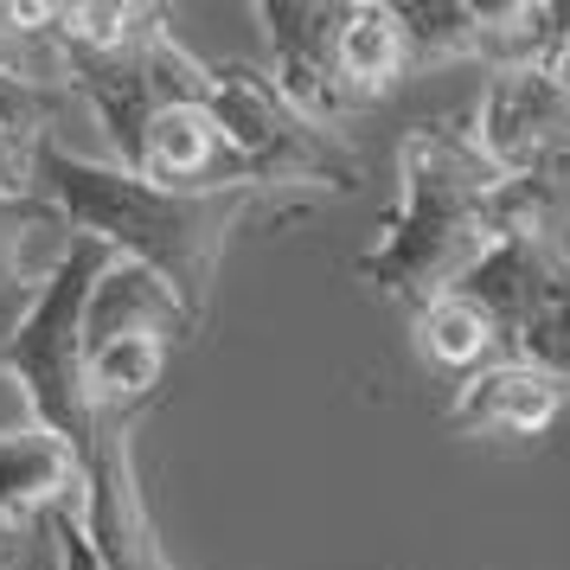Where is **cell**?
Instances as JSON below:
<instances>
[{"label": "cell", "mask_w": 570, "mask_h": 570, "mask_svg": "<svg viewBox=\"0 0 570 570\" xmlns=\"http://www.w3.org/2000/svg\"><path fill=\"white\" fill-rule=\"evenodd\" d=\"M551 244H558V257L570 263V232H558V237H551Z\"/></svg>", "instance_id": "22"}, {"label": "cell", "mask_w": 570, "mask_h": 570, "mask_svg": "<svg viewBox=\"0 0 570 570\" xmlns=\"http://www.w3.org/2000/svg\"><path fill=\"white\" fill-rule=\"evenodd\" d=\"M468 135L513 180V174H532L539 160L570 148V104L532 65L525 71H493V83L481 90V104L468 116Z\"/></svg>", "instance_id": "10"}, {"label": "cell", "mask_w": 570, "mask_h": 570, "mask_svg": "<svg viewBox=\"0 0 570 570\" xmlns=\"http://www.w3.org/2000/svg\"><path fill=\"white\" fill-rule=\"evenodd\" d=\"M65 500H83L78 455L46 430H7L0 436V570H20L32 525Z\"/></svg>", "instance_id": "11"}, {"label": "cell", "mask_w": 570, "mask_h": 570, "mask_svg": "<svg viewBox=\"0 0 570 570\" xmlns=\"http://www.w3.org/2000/svg\"><path fill=\"white\" fill-rule=\"evenodd\" d=\"M116 334H155V340H193V321L180 314V302L167 295V288L141 269V263H109L97 288H90V302H83V353L90 346H104Z\"/></svg>", "instance_id": "14"}, {"label": "cell", "mask_w": 570, "mask_h": 570, "mask_svg": "<svg viewBox=\"0 0 570 570\" xmlns=\"http://www.w3.org/2000/svg\"><path fill=\"white\" fill-rule=\"evenodd\" d=\"M71 90H39V83L0 78V193H32V155L65 109Z\"/></svg>", "instance_id": "18"}, {"label": "cell", "mask_w": 570, "mask_h": 570, "mask_svg": "<svg viewBox=\"0 0 570 570\" xmlns=\"http://www.w3.org/2000/svg\"><path fill=\"white\" fill-rule=\"evenodd\" d=\"M46 532H52V558H58V570H109L104 558H97V544H90V532H83L78 500H65V507H52V513H46Z\"/></svg>", "instance_id": "20"}, {"label": "cell", "mask_w": 570, "mask_h": 570, "mask_svg": "<svg viewBox=\"0 0 570 570\" xmlns=\"http://www.w3.org/2000/svg\"><path fill=\"white\" fill-rule=\"evenodd\" d=\"M411 65H488L525 71L544 52V0H404L397 7Z\"/></svg>", "instance_id": "7"}, {"label": "cell", "mask_w": 570, "mask_h": 570, "mask_svg": "<svg viewBox=\"0 0 570 570\" xmlns=\"http://www.w3.org/2000/svg\"><path fill=\"white\" fill-rule=\"evenodd\" d=\"M78 513L109 570H174V558L155 539L148 500H141V474H135V455H129V416L122 411H97V449L83 462Z\"/></svg>", "instance_id": "8"}, {"label": "cell", "mask_w": 570, "mask_h": 570, "mask_svg": "<svg viewBox=\"0 0 570 570\" xmlns=\"http://www.w3.org/2000/svg\"><path fill=\"white\" fill-rule=\"evenodd\" d=\"M71 225L46 193H0V288L39 295L58 257L71 250Z\"/></svg>", "instance_id": "15"}, {"label": "cell", "mask_w": 570, "mask_h": 570, "mask_svg": "<svg viewBox=\"0 0 570 570\" xmlns=\"http://www.w3.org/2000/svg\"><path fill=\"white\" fill-rule=\"evenodd\" d=\"M0 78L39 83V90H71L65 58H58V46L46 39L32 0H0Z\"/></svg>", "instance_id": "19"}, {"label": "cell", "mask_w": 570, "mask_h": 570, "mask_svg": "<svg viewBox=\"0 0 570 570\" xmlns=\"http://www.w3.org/2000/svg\"><path fill=\"white\" fill-rule=\"evenodd\" d=\"M257 20L269 32V83L288 97V109H302L321 129H340L353 116L334 78L340 0H263Z\"/></svg>", "instance_id": "9"}, {"label": "cell", "mask_w": 570, "mask_h": 570, "mask_svg": "<svg viewBox=\"0 0 570 570\" xmlns=\"http://www.w3.org/2000/svg\"><path fill=\"white\" fill-rule=\"evenodd\" d=\"M500 334V353L570 391V263L551 237H507L462 283Z\"/></svg>", "instance_id": "6"}, {"label": "cell", "mask_w": 570, "mask_h": 570, "mask_svg": "<svg viewBox=\"0 0 570 570\" xmlns=\"http://www.w3.org/2000/svg\"><path fill=\"white\" fill-rule=\"evenodd\" d=\"M416 353L442 372H481L488 353H500V334L481 314V302H468L455 288V295H436L416 308Z\"/></svg>", "instance_id": "16"}, {"label": "cell", "mask_w": 570, "mask_h": 570, "mask_svg": "<svg viewBox=\"0 0 570 570\" xmlns=\"http://www.w3.org/2000/svg\"><path fill=\"white\" fill-rule=\"evenodd\" d=\"M27 308H32V295H20V288H0V346L13 340V327L27 321Z\"/></svg>", "instance_id": "21"}, {"label": "cell", "mask_w": 570, "mask_h": 570, "mask_svg": "<svg viewBox=\"0 0 570 570\" xmlns=\"http://www.w3.org/2000/svg\"><path fill=\"white\" fill-rule=\"evenodd\" d=\"M32 193H46L78 237H97L109 257L141 263L180 302L193 334L206 327V314H212V283H218V263H225L232 232L263 206V193H250V186L180 193V186L122 174L116 160L71 155V148H58L52 135L32 155Z\"/></svg>", "instance_id": "1"}, {"label": "cell", "mask_w": 570, "mask_h": 570, "mask_svg": "<svg viewBox=\"0 0 570 570\" xmlns=\"http://www.w3.org/2000/svg\"><path fill=\"white\" fill-rule=\"evenodd\" d=\"M206 116L225 135L244 186H257V193L327 199V193L360 186V155L346 148V135L308 122L302 109H288V97L257 65H212Z\"/></svg>", "instance_id": "4"}, {"label": "cell", "mask_w": 570, "mask_h": 570, "mask_svg": "<svg viewBox=\"0 0 570 570\" xmlns=\"http://www.w3.org/2000/svg\"><path fill=\"white\" fill-rule=\"evenodd\" d=\"M500 186L507 174L474 148L462 116L416 122L397 148V212L385 218V237L353 263V276L411 314L436 295H455L474 263L507 244Z\"/></svg>", "instance_id": "2"}, {"label": "cell", "mask_w": 570, "mask_h": 570, "mask_svg": "<svg viewBox=\"0 0 570 570\" xmlns=\"http://www.w3.org/2000/svg\"><path fill=\"white\" fill-rule=\"evenodd\" d=\"M570 391L551 385L544 372L519 360H493L481 372H468L455 404H449V430L455 436H544L564 416Z\"/></svg>", "instance_id": "12"}, {"label": "cell", "mask_w": 570, "mask_h": 570, "mask_svg": "<svg viewBox=\"0 0 570 570\" xmlns=\"http://www.w3.org/2000/svg\"><path fill=\"white\" fill-rule=\"evenodd\" d=\"M65 78L90 104V116L104 122V141H109V155H116V167L135 174L148 122L180 104H206L212 65H199L174 39L160 7H141L135 32L116 52H71L65 58Z\"/></svg>", "instance_id": "5"}, {"label": "cell", "mask_w": 570, "mask_h": 570, "mask_svg": "<svg viewBox=\"0 0 570 570\" xmlns=\"http://www.w3.org/2000/svg\"><path fill=\"white\" fill-rule=\"evenodd\" d=\"M109 263L116 257L97 237H71V250L58 257L46 288L32 295L27 321L0 346V372L20 379V391L32 404V430L65 442L78 455V468L97 449V397L83 385V302H90V288H97V276Z\"/></svg>", "instance_id": "3"}, {"label": "cell", "mask_w": 570, "mask_h": 570, "mask_svg": "<svg viewBox=\"0 0 570 570\" xmlns=\"http://www.w3.org/2000/svg\"><path fill=\"white\" fill-rule=\"evenodd\" d=\"M404 71H411V52H404L397 7H385V0H340V32H334L340 97L353 109H365L379 97H391Z\"/></svg>", "instance_id": "13"}, {"label": "cell", "mask_w": 570, "mask_h": 570, "mask_svg": "<svg viewBox=\"0 0 570 570\" xmlns=\"http://www.w3.org/2000/svg\"><path fill=\"white\" fill-rule=\"evenodd\" d=\"M167 372V340L155 334H116L83 353V385L97 397V411H129L141 397H155Z\"/></svg>", "instance_id": "17"}]
</instances>
